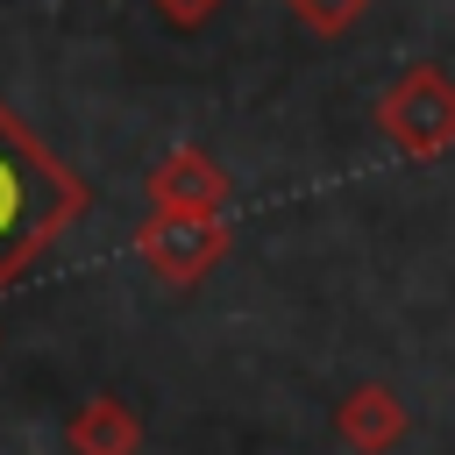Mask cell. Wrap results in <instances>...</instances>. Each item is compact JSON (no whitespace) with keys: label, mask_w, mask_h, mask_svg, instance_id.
Wrapping results in <instances>:
<instances>
[{"label":"cell","mask_w":455,"mask_h":455,"mask_svg":"<svg viewBox=\"0 0 455 455\" xmlns=\"http://www.w3.org/2000/svg\"><path fill=\"white\" fill-rule=\"evenodd\" d=\"M291 7H299L313 28H348V21L363 14V0H291Z\"/></svg>","instance_id":"cell-3"},{"label":"cell","mask_w":455,"mask_h":455,"mask_svg":"<svg viewBox=\"0 0 455 455\" xmlns=\"http://www.w3.org/2000/svg\"><path fill=\"white\" fill-rule=\"evenodd\" d=\"M156 7H164L171 21H206V14L220 7V0H156Z\"/></svg>","instance_id":"cell-4"},{"label":"cell","mask_w":455,"mask_h":455,"mask_svg":"<svg viewBox=\"0 0 455 455\" xmlns=\"http://www.w3.org/2000/svg\"><path fill=\"white\" fill-rule=\"evenodd\" d=\"M391 128H398L405 142H419V149L448 142V135H455V92H448L434 71L405 78V85L391 92Z\"/></svg>","instance_id":"cell-2"},{"label":"cell","mask_w":455,"mask_h":455,"mask_svg":"<svg viewBox=\"0 0 455 455\" xmlns=\"http://www.w3.org/2000/svg\"><path fill=\"white\" fill-rule=\"evenodd\" d=\"M71 213V178L21 135V121L0 107V277L43 242L57 235V220Z\"/></svg>","instance_id":"cell-1"}]
</instances>
